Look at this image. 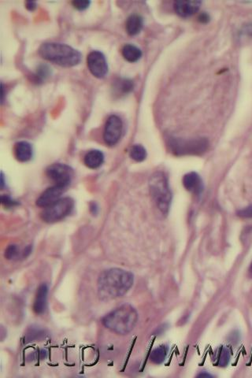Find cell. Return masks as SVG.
Returning a JSON list of instances; mask_svg holds the SVG:
<instances>
[{"instance_id":"83f0119b","label":"cell","mask_w":252,"mask_h":378,"mask_svg":"<svg viewBox=\"0 0 252 378\" xmlns=\"http://www.w3.org/2000/svg\"><path fill=\"white\" fill-rule=\"evenodd\" d=\"M242 33L245 34V35L252 37V22L248 23L247 25H244L243 27V29H242Z\"/></svg>"},{"instance_id":"8992f818","label":"cell","mask_w":252,"mask_h":378,"mask_svg":"<svg viewBox=\"0 0 252 378\" xmlns=\"http://www.w3.org/2000/svg\"><path fill=\"white\" fill-rule=\"evenodd\" d=\"M170 147L172 148L173 152L178 155L202 154L208 149L209 142L205 138H197L189 140L174 139L170 142Z\"/></svg>"},{"instance_id":"f1b7e54d","label":"cell","mask_w":252,"mask_h":378,"mask_svg":"<svg viewBox=\"0 0 252 378\" xmlns=\"http://www.w3.org/2000/svg\"><path fill=\"white\" fill-rule=\"evenodd\" d=\"M25 7L29 11H33L37 8V2H34V1H28V2H25Z\"/></svg>"},{"instance_id":"d4e9b609","label":"cell","mask_w":252,"mask_h":378,"mask_svg":"<svg viewBox=\"0 0 252 378\" xmlns=\"http://www.w3.org/2000/svg\"><path fill=\"white\" fill-rule=\"evenodd\" d=\"M73 6L74 8L77 9L78 11H84L89 7L90 6V1H87V0H76L72 2Z\"/></svg>"},{"instance_id":"5b68a950","label":"cell","mask_w":252,"mask_h":378,"mask_svg":"<svg viewBox=\"0 0 252 378\" xmlns=\"http://www.w3.org/2000/svg\"><path fill=\"white\" fill-rule=\"evenodd\" d=\"M74 202L71 198H62L52 205L45 208L42 212V219L47 223L58 222L69 215L74 209Z\"/></svg>"},{"instance_id":"f546056e","label":"cell","mask_w":252,"mask_h":378,"mask_svg":"<svg viewBox=\"0 0 252 378\" xmlns=\"http://www.w3.org/2000/svg\"><path fill=\"white\" fill-rule=\"evenodd\" d=\"M199 21H201V22L207 23L210 21V17L206 13H203L199 17Z\"/></svg>"},{"instance_id":"603a6c76","label":"cell","mask_w":252,"mask_h":378,"mask_svg":"<svg viewBox=\"0 0 252 378\" xmlns=\"http://www.w3.org/2000/svg\"><path fill=\"white\" fill-rule=\"evenodd\" d=\"M44 333L43 331L38 330V329H31L29 331V333L26 334L27 341H35L36 340H38L43 336Z\"/></svg>"},{"instance_id":"9c48e42d","label":"cell","mask_w":252,"mask_h":378,"mask_svg":"<svg viewBox=\"0 0 252 378\" xmlns=\"http://www.w3.org/2000/svg\"><path fill=\"white\" fill-rule=\"evenodd\" d=\"M88 70L95 77L103 78L108 73L107 59L102 52L93 51L87 58Z\"/></svg>"},{"instance_id":"44dd1931","label":"cell","mask_w":252,"mask_h":378,"mask_svg":"<svg viewBox=\"0 0 252 378\" xmlns=\"http://www.w3.org/2000/svg\"><path fill=\"white\" fill-rule=\"evenodd\" d=\"M230 351L226 347H221L217 354V365L219 366H226L230 362Z\"/></svg>"},{"instance_id":"6da1fadb","label":"cell","mask_w":252,"mask_h":378,"mask_svg":"<svg viewBox=\"0 0 252 378\" xmlns=\"http://www.w3.org/2000/svg\"><path fill=\"white\" fill-rule=\"evenodd\" d=\"M134 282L130 272L118 268L105 270L98 279V296L103 300L121 297L129 292Z\"/></svg>"},{"instance_id":"9a60e30c","label":"cell","mask_w":252,"mask_h":378,"mask_svg":"<svg viewBox=\"0 0 252 378\" xmlns=\"http://www.w3.org/2000/svg\"><path fill=\"white\" fill-rule=\"evenodd\" d=\"M84 162L88 168L97 169L104 162V155L100 151L92 150L84 156Z\"/></svg>"},{"instance_id":"1f68e13d","label":"cell","mask_w":252,"mask_h":378,"mask_svg":"<svg viewBox=\"0 0 252 378\" xmlns=\"http://www.w3.org/2000/svg\"><path fill=\"white\" fill-rule=\"evenodd\" d=\"M250 271H251V273H252V264H251Z\"/></svg>"},{"instance_id":"ac0fdd59","label":"cell","mask_w":252,"mask_h":378,"mask_svg":"<svg viewBox=\"0 0 252 378\" xmlns=\"http://www.w3.org/2000/svg\"><path fill=\"white\" fill-rule=\"evenodd\" d=\"M168 352V348L165 345L159 346L152 351L150 355V360L155 364H161L164 362Z\"/></svg>"},{"instance_id":"5bb4252c","label":"cell","mask_w":252,"mask_h":378,"mask_svg":"<svg viewBox=\"0 0 252 378\" xmlns=\"http://www.w3.org/2000/svg\"><path fill=\"white\" fill-rule=\"evenodd\" d=\"M15 157L19 162L25 163L33 157V148L28 142H19L15 148Z\"/></svg>"},{"instance_id":"277c9868","label":"cell","mask_w":252,"mask_h":378,"mask_svg":"<svg viewBox=\"0 0 252 378\" xmlns=\"http://www.w3.org/2000/svg\"><path fill=\"white\" fill-rule=\"evenodd\" d=\"M150 189L158 209L167 214L171 204V192L166 175L161 172L155 173L150 180Z\"/></svg>"},{"instance_id":"484cf974","label":"cell","mask_w":252,"mask_h":378,"mask_svg":"<svg viewBox=\"0 0 252 378\" xmlns=\"http://www.w3.org/2000/svg\"><path fill=\"white\" fill-rule=\"evenodd\" d=\"M238 216L243 218H252V205L239 210Z\"/></svg>"},{"instance_id":"2e32d148","label":"cell","mask_w":252,"mask_h":378,"mask_svg":"<svg viewBox=\"0 0 252 378\" xmlns=\"http://www.w3.org/2000/svg\"><path fill=\"white\" fill-rule=\"evenodd\" d=\"M144 21L141 17L138 15H132L128 18L125 28L130 36L137 35L143 29Z\"/></svg>"},{"instance_id":"ba28073f","label":"cell","mask_w":252,"mask_h":378,"mask_svg":"<svg viewBox=\"0 0 252 378\" xmlns=\"http://www.w3.org/2000/svg\"><path fill=\"white\" fill-rule=\"evenodd\" d=\"M123 130V124L121 118L117 115H111L108 117L105 126L103 139L109 146H114L120 140Z\"/></svg>"},{"instance_id":"e0dca14e","label":"cell","mask_w":252,"mask_h":378,"mask_svg":"<svg viewBox=\"0 0 252 378\" xmlns=\"http://www.w3.org/2000/svg\"><path fill=\"white\" fill-rule=\"evenodd\" d=\"M122 56L126 61L129 62H137L141 58V50L133 44H126L122 48Z\"/></svg>"},{"instance_id":"52a82bcc","label":"cell","mask_w":252,"mask_h":378,"mask_svg":"<svg viewBox=\"0 0 252 378\" xmlns=\"http://www.w3.org/2000/svg\"><path fill=\"white\" fill-rule=\"evenodd\" d=\"M47 175L56 185L66 189L72 181L74 170L68 165L56 163L47 168Z\"/></svg>"},{"instance_id":"7c38bea8","label":"cell","mask_w":252,"mask_h":378,"mask_svg":"<svg viewBox=\"0 0 252 378\" xmlns=\"http://www.w3.org/2000/svg\"><path fill=\"white\" fill-rule=\"evenodd\" d=\"M47 295H48V286L46 284H42L37 289L35 300L33 303V310L37 315H42L47 310Z\"/></svg>"},{"instance_id":"7402d4cb","label":"cell","mask_w":252,"mask_h":378,"mask_svg":"<svg viewBox=\"0 0 252 378\" xmlns=\"http://www.w3.org/2000/svg\"><path fill=\"white\" fill-rule=\"evenodd\" d=\"M50 69L47 65H41L37 69L35 74L36 82H42L49 76Z\"/></svg>"},{"instance_id":"d6986e66","label":"cell","mask_w":252,"mask_h":378,"mask_svg":"<svg viewBox=\"0 0 252 378\" xmlns=\"http://www.w3.org/2000/svg\"><path fill=\"white\" fill-rule=\"evenodd\" d=\"M114 89L121 94H127L134 89V83L128 79H120L115 83Z\"/></svg>"},{"instance_id":"4dcf8cb0","label":"cell","mask_w":252,"mask_h":378,"mask_svg":"<svg viewBox=\"0 0 252 378\" xmlns=\"http://www.w3.org/2000/svg\"><path fill=\"white\" fill-rule=\"evenodd\" d=\"M199 377H200V378H202V377H203V378H205V377H207V378H211V375L207 374H199Z\"/></svg>"},{"instance_id":"ffe728a7","label":"cell","mask_w":252,"mask_h":378,"mask_svg":"<svg viewBox=\"0 0 252 378\" xmlns=\"http://www.w3.org/2000/svg\"><path fill=\"white\" fill-rule=\"evenodd\" d=\"M129 154L134 160L139 163V162L145 160L146 157H147V151H146L145 148L140 144H136L134 146L132 147Z\"/></svg>"},{"instance_id":"7a4b0ae2","label":"cell","mask_w":252,"mask_h":378,"mask_svg":"<svg viewBox=\"0 0 252 378\" xmlns=\"http://www.w3.org/2000/svg\"><path fill=\"white\" fill-rule=\"evenodd\" d=\"M39 54L43 59L66 68L78 66L82 58L80 52L64 43H43Z\"/></svg>"},{"instance_id":"8fae6325","label":"cell","mask_w":252,"mask_h":378,"mask_svg":"<svg viewBox=\"0 0 252 378\" xmlns=\"http://www.w3.org/2000/svg\"><path fill=\"white\" fill-rule=\"evenodd\" d=\"M200 5L201 2L199 1L180 0L175 2L174 10L181 18H189L199 11Z\"/></svg>"},{"instance_id":"cb8c5ba5","label":"cell","mask_w":252,"mask_h":378,"mask_svg":"<svg viewBox=\"0 0 252 378\" xmlns=\"http://www.w3.org/2000/svg\"><path fill=\"white\" fill-rule=\"evenodd\" d=\"M19 254V249L18 246L15 245H10L6 248V252H5V257L7 259H13L16 258Z\"/></svg>"},{"instance_id":"3957f363","label":"cell","mask_w":252,"mask_h":378,"mask_svg":"<svg viewBox=\"0 0 252 378\" xmlns=\"http://www.w3.org/2000/svg\"><path fill=\"white\" fill-rule=\"evenodd\" d=\"M137 321L138 314L136 309L131 305L125 304L107 314L102 322L114 333L125 335L134 329Z\"/></svg>"},{"instance_id":"4fadbf2b","label":"cell","mask_w":252,"mask_h":378,"mask_svg":"<svg viewBox=\"0 0 252 378\" xmlns=\"http://www.w3.org/2000/svg\"><path fill=\"white\" fill-rule=\"evenodd\" d=\"M183 185L188 191L194 194H200L203 191L202 179L195 172L187 173L183 178Z\"/></svg>"},{"instance_id":"4316f807","label":"cell","mask_w":252,"mask_h":378,"mask_svg":"<svg viewBox=\"0 0 252 378\" xmlns=\"http://www.w3.org/2000/svg\"><path fill=\"white\" fill-rule=\"evenodd\" d=\"M2 203L3 205L6 207H14V206L17 205V203L14 200H11V198L9 197L7 195H3L2 197Z\"/></svg>"},{"instance_id":"30bf717a","label":"cell","mask_w":252,"mask_h":378,"mask_svg":"<svg viewBox=\"0 0 252 378\" xmlns=\"http://www.w3.org/2000/svg\"><path fill=\"white\" fill-rule=\"evenodd\" d=\"M66 188L61 187L55 185L52 187L48 188L40 195L37 200V205L39 208H47L52 205L58 200L61 199V195L63 194Z\"/></svg>"}]
</instances>
